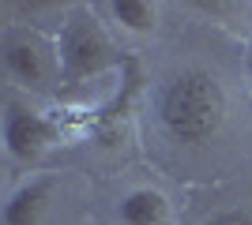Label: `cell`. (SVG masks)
Wrapping results in <instances>:
<instances>
[{"mask_svg": "<svg viewBox=\"0 0 252 225\" xmlns=\"http://www.w3.org/2000/svg\"><path fill=\"white\" fill-rule=\"evenodd\" d=\"M57 139H61V128L49 117L31 113L23 105H8V113H4V150L15 161H23V165L38 161L49 147H57Z\"/></svg>", "mask_w": 252, "mask_h": 225, "instance_id": "277c9868", "label": "cell"}, {"mask_svg": "<svg viewBox=\"0 0 252 225\" xmlns=\"http://www.w3.org/2000/svg\"><path fill=\"white\" fill-rule=\"evenodd\" d=\"M57 56H61V75L68 83H79L87 75H98L109 60H113V45H109V38L98 30L94 19L72 15L68 23H61Z\"/></svg>", "mask_w": 252, "mask_h": 225, "instance_id": "7a4b0ae2", "label": "cell"}, {"mask_svg": "<svg viewBox=\"0 0 252 225\" xmlns=\"http://www.w3.org/2000/svg\"><path fill=\"white\" fill-rule=\"evenodd\" d=\"M4 68L15 83L31 90H49L61 79V56L38 34H15L4 42Z\"/></svg>", "mask_w": 252, "mask_h": 225, "instance_id": "3957f363", "label": "cell"}, {"mask_svg": "<svg viewBox=\"0 0 252 225\" xmlns=\"http://www.w3.org/2000/svg\"><path fill=\"white\" fill-rule=\"evenodd\" d=\"M249 75H252V60H249Z\"/></svg>", "mask_w": 252, "mask_h": 225, "instance_id": "9c48e42d", "label": "cell"}, {"mask_svg": "<svg viewBox=\"0 0 252 225\" xmlns=\"http://www.w3.org/2000/svg\"><path fill=\"white\" fill-rule=\"evenodd\" d=\"M49 203H53V180H45V176L27 180L4 203V225H38Z\"/></svg>", "mask_w": 252, "mask_h": 225, "instance_id": "5b68a950", "label": "cell"}, {"mask_svg": "<svg viewBox=\"0 0 252 225\" xmlns=\"http://www.w3.org/2000/svg\"><path fill=\"white\" fill-rule=\"evenodd\" d=\"M109 11H113V19L132 34H151L158 26V8L147 4V0H117Z\"/></svg>", "mask_w": 252, "mask_h": 225, "instance_id": "52a82bcc", "label": "cell"}, {"mask_svg": "<svg viewBox=\"0 0 252 225\" xmlns=\"http://www.w3.org/2000/svg\"><path fill=\"white\" fill-rule=\"evenodd\" d=\"M158 117H162V128L177 143L200 147L219 135L222 120H226V94L215 75L192 68L166 83L158 98Z\"/></svg>", "mask_w": 252, "mask_h": 225, "instance_id": "6da1fadb", "label": "cell"}, {"mask_svg": "<svg viewBox=\"0 0 252 225\" xmlns=\"http://www.w3.org/2000/svg\"><path fill=\"white\" fill-rule=\"evenodd\" d=\"M121 222L125 225H169V203L155 188H136L121 199Z\"/></svg>", "mask_w": 252, "mask_h": 225, "instance_id": "8992f818", "label": "cell"}, {"mask_svg": "<svg viewBox=\"0 0 252 225\" xmlns=\"http://www.w3.org/2000/svg\"><path fill=\"white\" fill-rule=\"evenodd\" d=\"M207 225H252V210L230 206V210H219L215 218H207Z\"/></svg>", "mask_w": 252, "mask_h": 225, "instance_id": "ba28073f", "label": "cell"}]
</instances>
